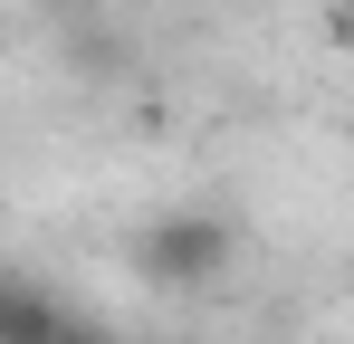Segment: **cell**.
Listing matches in <instances>:
<instances>
[{"label": "cell", "mask_w": 354, "mask_h": 344, "mask_svg": "<svg viewBox=\"0 0 354 344\" xmlns=\"http://www.w3.org/2000/svg\"><path fill=\"white\" fill-rule=\"evenodd\" d=\"M134 268L153 287H211L230 268V220L221 211H163V220H144V239H134Z\"/></svg>", "instance_id": "obj_1"}, {"label": "cell", "mask_w": 354, "mask_h": 344, "mask_svg": "<svg viewBox=\"0 0 354 344\" xmlns=\"http://www.w3.org/2000/svg\"><path fill=\"white\" fill-rule=\"evenodd\" d=\"M58 316H67V306H58L39 278H10V287H0V344H48Z\"/></svg>", "instance_id": "obj_2"}, {"label": "cell", "mask_w": 354, "mask_h": 344, "mask_svg": "<svg viewBox=\"0 0 354 344\" xmlns=\"http://www.w3.org/2000/svg\"><path fill=\"white\" fill-rule=\"evenodd\" d=\"M48 344H115V335H106L96 316H58V325H48Z\"/></svg>", "instance_id": "obj_3"}]
</instances>
